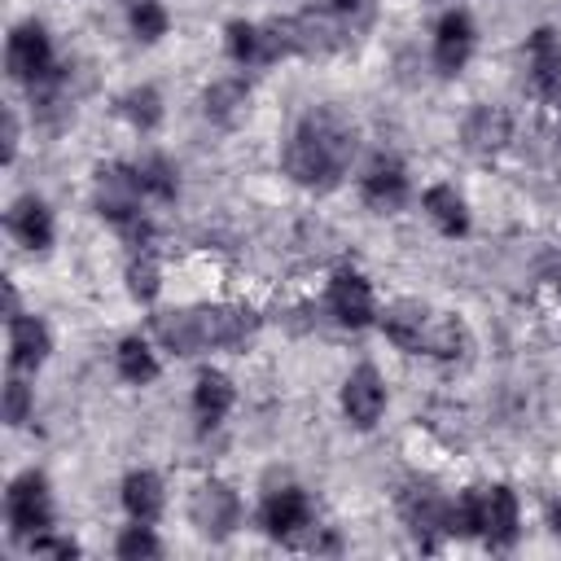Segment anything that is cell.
<instances>
[{
    "mask_svg": "<svg viewBox=\"0 0 561 561\" xmlns=\"http://www.w3.org/2000/svg\"><path fill=\"white\" fill-rule=\"evenodd\" d=\"M4 522H9V535L18 543H31L35 535L53 530V491H48V478L39 469H22L18 478H9Z\"/></svg>",
    "mask_w": 561,
    "mask_h": 561,
    "instance_id": "7a4b0ae2",
    "label": "cell"
},
{
    "mask_svg": "<svg viewBox=\"0 0 561 561\" xmlns=\"http://www.w3.org/2000/svg\"><path fill=\"white\" fill-rule=\"evenodd\" d=\"M153 337L162 351L188 359L210 351L206 346V324H202V307H171V311H153Z\"/></svg>",
    "mask_w": 561,
    "mask_h": 561,
    "instance_id": "5bb4252c",
    "label": "cell"
},
{
    "mask_svg": "<svg viewBox=\"0 0 561 561\" xmlns=\"http://www.w3.org/2000/svg\"><path fill=\"white\" fill-rule=\"evenodd\" d=\"M548 526H552V535H557V539H561V500H557V504H552V513H548Z\"/></svg>",
    "mask_w": 561,
    "mask_h": 561,
    "instance_id": "f35d334b",
    "label": "cell"
},
{
    "mask_svg": "<svg viewBox=\"0 0 561 561\" xmlns=\"http://www.w3.org/2000/svg\"><path fill=\"white\" fill-rule=\"evenodd\" d=\"M473 44H478V26L465 9H447L438 22H434V44H430V61L443 79L460 75L473 57Z\"/></svg>",
    "mask_w": 561,
    "mask_h": 561,
    "instance_id": "9c48e42d",
    "label": "cell"
},
{
    "mask_svg": "<svg viewBox=\"0 0 561 561\" xmlns=\"http://www.w3.org/2000/svg\"><path fill=\"white\" fill-rule=\"evenodd\" d=\"M26 548H31V552H48V557H79V552H83V548H79L70 535H57V530H44V535H35Z\"/></svg>",
    "mask_w": 561,
    "mask_h": 561,
    "instance_id": "836d02e7",
    "label": "cell"
},
{
    "mask_svg": "<svg viewBox=\"0 0 561 561\" xmlns=\"http://www.w3.org/2000/svg\"><path fill=\"white\" fill-rule=\"evenodd\" d=\"M399 513H403V526L416 539V548L438 552L443 539H451L447 535V495H438L434 486H408L399 495Z\"/></svg>",
    "mask_w": 561,
    "mask_h": 561,
    "instance_id": "ba28073f",
    "label": "cell"
},
{
    "mask_svg": "<svg viewBox=\"0 0 561 561\" xmlns=\"http://www.w3.org/2000/svg\"><path fill=\"white\" fill-rule=\"evenodd\" d=\"M482 526V486H465L456 500H447V535L478 539Z\"/></svg>",
    "mask_w": 561,
    "mask_h": 561,
    "instance_id": "f546056e",
    "label": "cell"
},
{
    "mask_svg": "<svg viewBox=\"0 0 561 561\" xmlns=\"http://www.w3.org/2000/svg\"><path fill=\"white\" fill-rule=\"evenodd\" d=\"M127 294L136 302H153L162 294V263L153 250H131V263H127Z\"/></svg>",
    "mask_w": 561,
    "mask_h": 561,
    "instance_id": "f1b7e54d",
    "label": "cell"
},
{
    "mask_svg": "<svg viewBox=\"0 0 561 561\" xmlns=\"http://www.w3.org/2000/svg\"><path fill=\"white\" fill-rule=\"evenodd\" d=\"M522 535V508H517V495L513 486L495 482V486H482V526H478V539L495 552H508Z\"/></svg>",
    "mask_w": 561,
    "mask_h": 561,
    "instance_id": "7c38bea8",
    "label": "cell"
},
{
    "mask_svg": "<svg viewBox=\"0 0 561 561\" xmlns=\"http://www.w3.org/2000/svg\"><path fill=\"white\" fill-rule=\"evenodd\" d=\"M118 114L136 127V131H153L158 123H162V92L153 88V83H136V88H127L123 96H118Z\"/></svg>",
    "mask_w": 561,
    "mask_h": 561,
    "instance_id": "83f0119b",
    "label": "cell"
},
{
    "mask_svg": "<svg viewBox=\"0 0 561 561\" xmlns=\"http://www.w3.org/2000/svg\"><path fill=\"white\" fill-rule=\"evenodd\" d=\"M127 22H131V35H136L140 44H158V39L171 31V13H167L162 0H131Z\"/></svg>",
    "mask_w": 561,
    "mask_h": 561,
    "instance_id": "4dcf8cb0",
    "label": "cell"
},
{
    "mask_svg": "<svg viewBox=\"0 0 561 561\" xmlns=\"http://www.w3.org/2000/svg\"><path fill=\"white\" fill-rule=\"evenodd\" d=\"M425 316H430L425 302H416V298H394V302H386V307L377 311V329L386 333V342H394L399 351H412V355H416Z\"/></svg>",
    "mask_w": 561,
    "mask_h": 561,
    "instance_id": "44dd1931",
    "label": "cell"
},
{
    "mask_svg": "<svg viewBox=\"0 0 561 561\" xmlns=\"http://www.w3.org/2000/svg\"><path fill=\"white\" fill-rule=\"evenodd\" d=\"M136 180H140V188H145L149 202H162L167 206V202L180 197V171H175V162L167 153H145L136 162Z\"/></svg>",
    "mask_w": 561,
    "mask_h": 561,
    "instance_id": "484cf974",
    "label": "cell"
},
{
    "mask_svg": "<svg viewBox=\"0 0 561 561\" xmlns=\"http://www.w3.org/2000/svg\"><path fill=\"white\" fill-rule=\"evenodd\" d=\"M469 351V329L460 316L451 311H430L425 329H421V346L416 355H434V359H460Z\"/></svg>",
    "mask_w": 561,
    "mask_h": 561,
    "instance_id": "603a6c76",
    "label": "cell"
},
{
    "mask_svg": "<svg viewBox=\"0 0 561 561\" xmlns=\"http://www.w3.org/2000/svg\"><path fill=\"white\" fill-rule=\"evenodd\" d=\"M289 26H294V53L298 57H329L346 44L342 18L333 9H302L289 18Z\"/></svg>",
    "mask_w": 561,
    "mask_h": 561,
    "instance_id": "2e32d148",
    "label": "cell"
},
{
    "mask_svg": "<svg viewBox=\"0 0 561 561\" xmlns=\"http://www.w3.org/2000/svg\"><path fill=\"white\" fill-rule=\"evenodd\" d=\"M118 495H123V508H127L131 522H158L162 508H167V486H162V478L153 469H131L123 478Z\"/></svg>",
    "mask_w": 561,
    "mask_h": 561,
    "instance_id": "cb8c5ba5",
    "label": "cell"
},
{
    "mask_svg": "<svg viewBox=\"0 0 561 561\" xmlns=\"http://www.w3.org/2000/svg\"><path fill=\"white\" fill-rule=\"evenodd\" d=\"M4 228H9V237H13L22 250H31V254L53 250V237H57L53 210H48V202H44V197H35V193H22V197L9 206Z\"/></svg>",
    "mask_w": 561,
    "mask_h": 561,
    "instance_id": "4fadbf2b",
    "label": "cell"
},
{
    "mask_svg": "<svg viewBox=\"0 0 561 561\" xmlns=\"http://www.w3.org/2000/svg\"><path fill=\"white\" fill-rule=\"evenodd\" d=\"M324 311L342 329H368V324H377V311L381 307H377V294H373V285H368L364 272L337 267L329 276V285H324Z\"/></svg>",
    "mask_w": 561,
    "mask_h": 561,
    "instance_id": "5b68a950",
    "label": "cell"
},
{
    "mask_svg": "<svg viewBox=\"0 0 561 561\" xmlns=\"http://www.w3.org/2000/svg\"><path fill=\"white\" fill-rule=\"evenodd\" d=\"M18 136H22V131H18V114H13V110H4V162H13V158H18V145H22Z\"/></svg>",
    "mask_w": 561,
    "mask_h": 561,
    "instance_id": "d590c367",
    "label": "cell"
},
{
    "mask_svg": "<svg viewBox=\"0 0 561 561\" xmlns=\"http://www.w3.org/2000/svg\"><path fill=\"white\" fill-rule=\"evenodd\" d=\"M250 83L241 75H224L215 83H206L202 92V114L215 123V127H241L245 114H250Z\"/></svg>",
    "mask_w": 561,
    "mask_h": 561,
    "instance_id": "ffe728a7",
    "label": "cell"
},
{
    "mask_svg": "<svg viewBox=\"0 0 561 561\" xmlns=\"http://www.w3.org/2000/svg\"><path fill=\"white\" fill-rule=\"evenodd\" d=\"M368 0H324V9H333L337 18H351V13H359Z\"/></svg>",
    "mask_w": 561,
    "mask_h": 561,
    "instance_id": "8d00e7d4",
    "label": "cell"
},
{
    "mask_svg": "<svg viewBox=\"0 0 561 561\" xmlns=\"http://www.w3.org/2000/svg\"><path fill=\"white\" fill-rule=\"evenodd\" d=\"M526 66L530 83L543 101H561V31L557 26H535L526 39Z\"/></svg>",
    "mask_w": 561,
    "mask_h": 561,
    "instance_id": "e0dca14e",
    "label": "cell"
},
{
    "mask_svg": "<svg viewBox=\"0 0 561 561\" xmlns=\"http://www.w3.org/2000/svg\"><path fill=\"white\" fill-rule=\"evenodd\" d=\"M31 412H35V390H31V381L22 377V373H13L9 381H4V425H26L31 421Z\"/></svg>",
    "mask_w": 561,
    "mask_h": 561,
    "instance_id": "d6a6232c",
    "label": "cell"
},
{
    "mask_svg": "<svg viewBox=\"0 0 561 561\" xmlns=\"http://www.w3.org/2000/svg\"><path fill=\"white\" fill-rule=\"evenodd\" d=\"M259 526L280 543H302V535L316 530V508L302 486H276L259 504Z\"/></svg>",
    "mask_w": 561,
    "mask_h": 561,
    "instance_id": "8992f818",
    "label": "cell"
},
{
    "mask_svg": "<svg viewBox=\"0 0 561 561\" xmlns=\"http://www.w3.org/2000/svg\"><path fill=\"white\" fill-rule=\"evenodd\" d=\"M53 355V333L39 316H13L9 320V364L13 373H39L44 359Z\"/></svg>",
    "mask_w": 561,
    "mask_h": 561,
    "instance_id": "ac0fdd59",
    "label": "cell"
},
{
    "mask_svg": "<svg viewBox=\"0 0 561 561\" xmlns=\"http://www.w3.org/2000/svg\"><path fill=\"white\" fill-rule=\"evenodd\" d=\"M355 153H359L355 118L346 110H337L333 101H324V105H311L294 123V131L280 149V171L307 193H333L346 180Z\"/></svg>",
    "mask_w": 561,
    "mask_h": 561,
    "instance_id": "6da1fadb",
    "label": "cell"
},
{
    "mask_svg": "<svg viewBox=\"0 0 561 561\" xmlns=\"http://www.w3.org/2000/svg\"><path fill=\"white\" fill-rule=\"evenodd\" d=\"M241 513H245V508H241V495H237L224 478H206V482H197V491L188 495V522H193V530H197L202 539H210V543L237 535Z\"/></svg>",
    "mask_w": 561,
    "mask_h": 561,
    "instance_id": "277c9868",
    "label": "cell"
},
{
    "mask_svg": "<svg viewBox=\"0 0 561 561\" xmlns=\"http://www.w3.org/2000/svg\"><path fill=\"white\" fill-rule=\"evenodd\" d=\"M535 276H539L543 285L561 289V250H543V254H539V263H535Z\"/></svg>",
    "mask_w": 561,
    "mask_h": 561,
    "instance_id": "e575fe53",
    "label": "cell"
},
{
    "mask_svg": "<svg viewBox=\"0 0 561 561\" xmlns=\"http://www.w3.org/2000/svg\"><path fill=\"white\" fill-rule=\"evenodd\" d=\"M408 193H412V180H408V167L399 153H377L364 175H359V202L373 210V215H394L408 206Z\"/></svg>",
    "mask_w": 561,
    "mask_h": 561,
    "instance_id": "52a82bcc",
    "label": "cell"
},
{
    "mask_svg": "<svg viewBox=\"0 0 561 561\" xmlns=\"http://www.w3.org/2000/svg\"><path fill=\"white\" fill-rule=\"evenodd\" d=\"M224 53L232 66L241 70H254V66H267V53H263V22H228L224 26Z\"/></svg>",
    "mask_w": 561,
    "mask_h": 561,
    "instance_id": "d4e9b609",
    "label": "cell"
},
{
    "mask_svg": "<svg viewBox=\"0 0 561 561\" xmlns=\"http://www.w3.org/2000/svg\"><path fill=\"white\" fill-rule=\"evenodd\" d=\"M4 70H9L13 83H26V88H35L39 79H48L57 70V53H53V39H48L44 22L26 18V22H18L9 31V39H4Z\"/></svg>",
    "mask_w": 561,
    "mask_h": 561,
    "instance_id": "3957f363",
    "label": "cell"
},
{
    "mask_svg": "<svg viewBox=\"0 0 561 561\" xmlns=\"http://www.w3.org/2000/svg\"><path fill=\"white\" fill-rule=\"evenodd\" d=\"M13 316H22L18 311V289H13V280H4V320H13Z\"/></svg>",
    "mask_w": 561,
    "mask_h": 561,
    "instance_id": "74e56055",
    "label": "cell"
},
{
    "mask_svg": "<svg viewBox=\"0 0 561 561\" xmlns=\"http://www.w3.org/2000/svg\"><path fill=\"white\" fill-rule=\"evenodd\" d=\"M386 403H390V390H386V377L373 364H359V368L346 373V381H342V416L355 430H373L386 416Z\"/></svg>",
    "mask_w": 561,
    "mask_h": 561,
    "instance_id": "30bf717a",
    "label": "cell"
},
{
    "mask_svg": "<svg viewBox=\"0 0 561 561\" xmlns=\"http://www.w3.org/2000/svg\"><path fill=\"white\" fill-rule=\"evenodd\" d=\"M114 368H118V377L127 386H149L158 377V355H153V346L145 337L131 333V337H123L114 346Z\"/></svg>",
    "mask_w": 561,
    "mask_h": 561,
    "instance_id": "4316f807",
    "label": "cell"
},
{
    "mask_svg": "<svg viewBox=\"0 0 561 561\" xmlns=\"http://www.w3.org/2000/svg\"><path fill=\"white\" fill-rule=\"evenodd\" d=\"M114 552L123 561H140V557H162V539L153 535V522H131L118 530L114 539Z\"/></svg>",
    "mask_w": 561,
    "mask_h": 561,
    "instance_id": "1f68e13d",
    "label": "cell"
},
{
    "mask_svg": "<svg viewBox=\"0 0 561 561\" xmlns=\"http://www.w3.org/2000/svg\"><path fill=\"white\" fill-rule=\"evenodd\" d=\"M232 403H237L232 377L219 373V368H202L197 381H193V421H197V430L224 425V416L232 412Z\"/></svg>",
    "mask_w": 561,
    "mask_h": 561,
    "instance_id": "d6986e66",
    "label": "cell"
},
{
    "mask_svg": "<svg viewBox=\"0 0 561 561\" xmlns=\"http://www.w3.org/2000/svg\"><path fill=\"white\" fill-rule=\"evenodd\" d=\"M508 140H513V114L504 110V105H473L469 114H465V123H460V145H465V153H473V158H495V153H504L508 149Z\"/></svg>",
    "mask_w": 561,
    "mask_h": 561,
    "instance_id": "8fae6325",
    "label": "cell"
},
{
    "mask_svg": "<svg viewBox=\"0 0 561 561\" xmlns=\"http://www.w3.org/2000/svg\"><path fill=\"white\" fill-rule=\"evenodd\" d=\"M421 210L430 215V224L443 232V237H465L469 232V202L460 197V188L456 184H430L425 193H421Z\"/></svg>",
    "mask_w": 561,
    "mask_h": 561,
    "instance_id": "7402d4cb",
    "label": "cell"
},
{
    "mask_svg": "<svg viewBox=\"0 0 561 561\" xmlns=\"http://www.w3.org/2000/svg\"><path fill=\"white\" fill-rule=\"evenodd\" d=\"M202 324H206V346L210 351H237L254 337L259 316L245 302H210V307H202Z\"/></svg>",
    "mask_w": 561,
    "mask_h": 561,
    "instance_id": "9a60e30c",
    "label": "cell"
}]
</instances>
